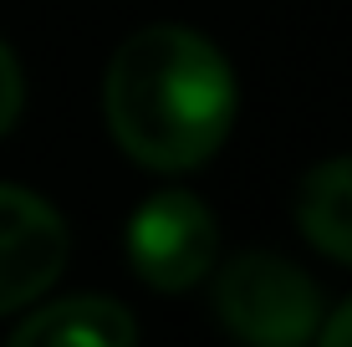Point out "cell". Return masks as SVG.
Segmentation results:
<instances>
[{"mask_svg":"<svg viewBox=\"0 0 352 347\" xmlns=\"http://www.w3.org/2000/svg\"><path fill=\"white\" fill-rule=\"evenodd\" d=\"M102 107L128 159L184 174L220 153L235 123V77L199 31L143 26L107 62Z\"/></svg>","mask_w":352,"mask_h":347,"instance_id":"cell-1","label":"cell"},{"mask_svg":"<svg viewBox=\"0 0 352 347\" xmlns=\"http://www.w3.org/2000/svg\"><path fill=\"white\" fill-rule=\"evenodd\" d=\"M214 312L240 342L261 347H296L317 337L322 327V296L307 271L271 250L235 256L214 276Z\"/></svg>","mask_w":352,"mask_h":347,"instance_id":"cell-2","label":"cell"},{"mask_svg":"<svg viewBox=\"0 0 352 347\" xmlns=\"http://www.w3.org/2000/svg\"><path fill=\"white\" fill-rule=\"evenodd\" d=\"M214 214L189 189H159L128 225V260L153 291H189L214 266Z\"/></svg>","mask_w":352,"mask_h":347,"instance_id":"cell-3","label":"cell"},{"mask_svg":"<svg viewBox=\"0 0 352 347\" xmlns=\"http://www.w3.org/2000/svg\"><path fill=\"white\" fill-rule=\"evenodd\" d=\"M67 266V225L41 194L0 184V317L31 306Z\"/></svg>","mask_w":352,"mask_h":347,"instance_id":"cell-4","label":"cell"},{"mask_svg":"<svg viewBox=\"0 0 352 347\" xmlns=\"http://www.w3.org/2000/svg\"><path fill=\"white\" fill-rule=\"evenodd\" d=\"M16 342H77V347H128L138 342V322L128 317V306H118L113 296H72V302L41 306L26 317L16 332Z\"/></svg>","mask_w":352,"mask_h":347,"instance_id":"cell-5","label":"cell"},{"mask_svg":"<svg viewBox=\"0 0 352 347\" xmlns=\"http://www.w3.org/2000/svg\"><path fill=\"white\" fill-rule=\"evenodd\" d=\"M296 225L322 256L352 266V159H327L301 179Z\"/></svg>","mask_w":352,"mask_h":347,"instance_id":"cell-6","label":"cell"},{"mask_svg":"<svg viewBox=\"0 0 352 347\" xmlns=\"http://www.w3.org/2000/svg\"><path fill=\"white\" fill-rule=\"evenodd\" d=\"M21 98H26V87H21V67H16V56H10V46L0 41V133L16 128Z\"/></svg>","mask_w":352,"mask_h":347,"instance_id":"cell-7","label":"cell"},{"mask_svg":"<svg viewBox=\"0 0 352 347\" xmlns=\"http://www.w3.org/2000/svg\"><path fill=\"white\" fill-rule=\"evenodd\" d=\"M317 337H322L327 347H352V296L317 327Z\"/></svg>","mask_w":352,"mask_h":347,"instance_id":"cell-8","label":"cell"}]
</instances>
